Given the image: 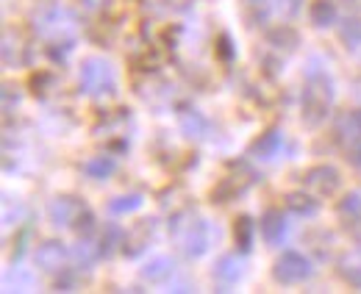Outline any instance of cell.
Returning <instances> with one entry per match:
<instances>
[{
  "instance_id": "26",
  "label": "cell",
  "mask_w": 361,
  "mask_h": 294,
  "mask_svg": "<svg viewBox=\"0 0 361 294\" xmlns=\"http://www.w3.org/2000/svg\"><path fill=\"white\" fill-rule=\"evenodd\" d=\"M339 42L348 50H356L361 47V20L359 17H348L342 25H339Z\"/></svg>"
},
{
  "instance_id": "16",
  "label": "cell",
  "mask_w": 361,
  "mask_h": 294,
  "mask_svg": "<svg viewBox=\"0 0 361 294\" xmlns=\"http://www.w3.org/2000/svg\"><path fill=\"white\" fill-rule=\"evenodd\" d=\"M3 64L6 67H23L28 64V44L20 39V34L14 31V42H11V31H3Z\"/></svg>"
},
{
  "instance_id": "36",
  "label": "cell",
  "mask_w": 361,
  "mask_h": 294,
  "mask_svg": "<svg viewBox=\"0 0 361 294\" xmlns=\"http://www.w3.org/2000/svg\"><path fill=\"white\" fill-rule=\"evenodd\" d=\"M25 239H28V228H23V231L17 233V239L11 242V245H17V247L11 250V261H17V258L23 255V250H25Z\"/></svg>"
},
{
  "instance_id": "35",
  "label": "cell",
  "mask_w": 361,
  "mask_h": 294,
  "mask_svg": "<svg viewBox=\"0 0 361 294\" xmlns=\"http://www.w3.org/2000/svg\"><path fill=\"white\" fill-rule=\"evenodd\" d=\"M275 8H278L283 17H295V14L303 8V0H275Z\"/></svg>"
},
{
  "instance_id": "5",
  "label": "cell",
  "mask_w": 361,
  "mask_h": 294,
  "mask_svg": "<svg viewBox=\"0 0 361 294\" xmlns=\"http://www.w3.org/2000/svg\"><path fill=\"white\" fill-rule=\"evenodd\" d=\"M303 186L314 197H334L342 186V172L334 164H314L303 172Z\"/></svg>"
},
{
  "instance_id": "13",
  "label": "cell",
  "mask_w": 361,
  "mask_h": 294,
  "mask_svg": "<svg viewBox=\"0 0 361 294\" xmlns=\"http://www.w3.org/2000/svg\"><path fill=\"white\" fill-rule=\"evenodd\" d=\"M239 278H242V267H239V261H236V255H220L217 261H214V269H212V281L220 286V292H228L233 283H239Z\"/></svg>"
},
{
  "instance_id": "12",
  "label": "cell",
  "mask_w": 361,
  "mask_h": 294,
  "mask_svg": "<svg viewBox=\"0 0 361 294\" xmlns=\"http://www.w3.org/2000/svg\"><path fill=\"white\" fill-rule=\"evenodd\" d=\"M259 233H262L264 245H270V247H278L283 242V236H286V219H283L281 209H267L262 214Z\"/></svg>"
},
{
  "instance_id": "25",
  "label": "cell",
  "mask_w": 361,
  "mask_h": 294,
  "mask_svg": "<svg viewBox=\"0 0 361 294\" xmlns=\"http://www.w3.org/2000/svg\"><path fill=\"white\" fill-rule=\"evenodd\" d=\"M336 214H339V219H345V225L353 222V219H359L361 216V192H348V195H342V197L336 200Z\"/></svg>"
},
{
  "instance_id": "30",
  "label": "cell",
  "mask_w": 361,
  "mask_h": 294,
  "mask_svg": "<svg viewBox=\"0 0 361 294\" xmlns=\"http://www.w3.org/2000/svg\"><path fill=\"white\" fill-rule=\"evenodd\" d=\"M73 231L78 233V239H92L100 228H97V216H94V211L84 209L78 216H75V222H73Z\"/></svg>"
},
{
  "instance_id": "11",
  "label": "cell",
  "mask_w": 361,
  "mask_h": 294,
  "mask_svg": "<svg viewBox=\"0 0 361 294\" xmlns=\"http://www.w3.org/2000/svg\"><path fill=\"white\" fill-rule=\"evenodd\" d=\"M336 139L345 145V147H353L361 142V109H348L339 114L336 125H334Z\"/></svg>"
},
{
  "instance_id": "8",
  "label": "cell",
  "mask_w": 361,
  "mask_h": 294,
  "mask_svg": "<svg viewBox=\"0 0 361 294\" xmlns=\"http://www.w3.org/2000/svg\"><path fill=\"white\" fill-rule=\"evenodd\" d=\"M153 233H156V219H136L134 225L126 231L123 255H126V258H139L142 252L150 247Z\"/></svg>"
},
{
  "instance_id": "29",
  "label": "cell",
  "mask_w": 361,
  "mask_h": 294,
  "mask_svg": "<svg viewBox=\"0 0 361 294\" xmlns=\"http://www.w3.org/2000/svg\"><path fill=\"white\" fill-rule=\"evenodd\" d=\"M53 289L56 292H78L81 289V269H61L56 272V281H53Z\"/></svg>"
},
{
  "instance_id": "37",
  "label": "cell",
  "mask_w": 361,
  "mask_h": 294,
  "mask_svg": "<svg viewBox=\"0 0 361 294\" xmlns=\"http://www.w3.org/2000/svg\"><path fill=\"white\" fill-rule=\"evenodd\" d=\"M348 231H350V239L361 247V216L353 219V222H348Z\"/></svg>"
},
{
  "instance_id": "7",
  "label": "cell",
  "mask_w": 361,
  "mask_h": 294,
  "mask_svg": "<svg viewBox=\"0 0 361 294\" xmlns=\"http://www.w3.org/2000/svg\"><path fill=\"white\" fill-rule=\"evenodd\" d=\"M84 209H87V206L81 203V197H75V195H56V197L47 203V219H50V225H56V228H73L75 216Z\"/></svg>"
},
{
  "instance_id": "6",
  "label": "cell",
  "mask_w": 361,
  "mask_h": 294,
  "mask_svg": "<svg viewBox=\"0 0 361 294\" xmlns=\"http://www.w3.org/2000/svg\"><path fill=\"white\" fill-rule=\"evenodd\" d=\"M212 247V225L206 219H195L186 222L183 233H180V250L186 258H200Z\"/></svg>"
},
{
  "instance_id": "19",
  "label": "cell",
  "mask_w": 361,
  "mask_h": 294,
  "mask_svg": "<svg viewBox=\"0 0 361 294\" xmlns=\"http://www.w3.org/2000/svg\"><path fill=\"white\" fill-rule=\"evenodd\" d=\"M336 275L342 278V283H348L350 289L361 292V252H348L336 261Z\"/></svg>"
},
{
  "instance_id": "24",
  "label": "cell",
  "mask_w": 361,
  "mask_h": 294,
  "mask_svg": "<svg viewBox=\"0 0 361 294\" xmlns=\"http://www.w3.org/2000/svg\"><path fill=\"white\" fill-rule=\"evenodd\" d=\"M81 169H84V175L92 178V180H106V178L117 169V164H114L111 156H92V159H87V161L81 164Z\"/></svg>"
},
{
  "instance_id": "1",
  "label": "cell",
  "mask_w": 361,
  "mask_h": 294,
  "mask_svg": "<svg viewBox=\"0 0 361 294\" xmlns=\"http://www.w3.org/2000/svg\"><path fill=\"white\" fill-rule=\"evenodd\" d=\"M334 109V81L325 73H312L300 92V123L319 128Z\"/></svg>"
},
{
  "instance_id": "32",
  "label": "cell",
  "mask_w": 361,
  "mask_h": 294,
  "mask_svg": "<svg viewBox=\"0 0 361 294\" xmlns=\"http://www.w3.org/2000/svg\"><path fill=\"white\" fill-rule=\"evenodd\" d=\"M111 3H114V0H78L81 11H84L87 17H100V14H106V11L111 8Z\"/></svg>"
},
{
  "instance_id": "21",
  "label": "cell",
  "mask_w": 361,
  "mask_h": 294,
  "mask_svg": "<svg viewBox=\"0 0 361 294\" xmlns=\"http://www.w3.org/2000/svg\"><path fill=\"white\" fill-rule=\"evenodd\" d=\"M309 20L314 28H331L336 23V3L334 0H312L309 3Z\"/></svg>"
},
{
  "instance_id": "31",
  "label": "cell",
  "mask_w": 361,
  "mask_h": 294,
  "mask_svg": "<svg viewBox=\"0 0 361 294\" xmlns=\"http://www.w3.org/2000/svg\"><path fill=\"white\" fill-rule=\"evenodd\" d=\"M233 56H236V44L231 39V34H220V37L214 39V59L223 61V64H231Z\"/></svg>"
},
{
  "instance_id": "39",
  "label": "cell",
  "mask_w": 361,
  "mask_h": 294,
  "mask_svg": "<svg viewBox=\"0 0 361 294\" xmlns=\"http://www.w3.org/2000/svg\"><path fill=\"white\" fill-rule=\"evenodd\" d=\"M342 3H345V6H356L359 0H342Z\"/></svg>"
},
{
  "instance_id": "2",
  "label": "cell",
  "mask_w": 361,
  "mask_h": 294,
  "mask_svg": "<svg viewBox=\"0 0 361 294\" xmlns=\"http://www.w3.org/2000/svg\"><path fill=\"white\" fill-rule=\"evenodd\" d=\"M78 89L90 97H103V94H114L117 92V75L114 67L97 56H90L81 61L78 70Z\"/></svg>"
},
{
  "instance_id": "9",
  "label": "cell",
  "mask_w": 361,
  "mask_h": 294,
  "mask_svg": "<svg viewBox=\"0 0 361 294\" xmlns=\"http://www.w3.org/2000/svg\"><path fill=\"white\" fill-rule=\"evenodd\" d=\"M67 258H70V250L64 247L61 239H45V242L34 250V264H37V269H42V272H61L64 264H67Z\"/></svg>"
},
{
  "instance_id": "33",
  "label": "cell",
  "mask_w": 361,
  "mask_h": 294,
  "mask_svg": "<svg viewBox=\"0 0 361 294\" xmlns=\"http://www.w3.org/2000/svg\"><path fill=\"white\" fill-rule=\"evenodd\" d=\"M73 50V39H56V42L47 44V56L53 59V61H59V64H64V59H67V53Z\"/></svg>"
},
{
  "instance_id": "23",
  "label": "cell",
  "mask_w": 361,
  "mask_h": 294,
  "mask_svg": "<svg viewBox=\"0 0 361 294\" xmlns=\"http://www.w3.org/2000/svg\"><path fill=\"white\" fill-rule=\"evenodd\" d=\"M283 203H286V209L292 211V214H298V216H314L317 211H319V203H317V197L312 192H289L283 197Z\"/></svg>"
},
{
  "instance_id": "34",
  "label": "cell",
  "mask_w": 361,
  "mask_h": 294,
  "mask_svg": "<svg viewBox=\"0 0 361 294\" xmlns=\"http://www.w3.org/2000/svg\"><path fill=\"white\" fill-rule=\"evenodd\" d=\"M17 103H20V92H17V86L3 84V111L8 114V111H11V106H17Z\"/></svg>"
},
{
  "instance_id": "22",
  "label": "cell",
  "mask_w": 361,
  "mask_h": 294,
  "mask_svg": "<svg viewBox=\"0 0 361 294\" xmlns=\"http://www.w3.org/2000/svg\"><path fill=\"white\" fill-rule=\"evenodd\" d=\"M272 3L270 0H239V11L245 17V23L253 28V25H264L267 17H270Z\"/></svg>"
},
{
  "instance_id": "3",
  "label": "cell",
  "mask_w": 361,
  "mask_h": 294,
  "mask_svg": "<svg viewBox=\"0 0 361 294\" xmlns=\"http://www.w3.org/2000/svg\"><path fill=\"white\" fill-rule=\"evenodd\" d=\"M228 167H231V172H228L226 178H220V180L209 189V200L217 203V206H226L231 200L242 197V195L259 180V175L247 167V164H228Z\"/></svg>"
},
{
  "instance_id": "4",
  "label": "cell",
  "mask_w": 361,
  "mask_h": 294,
  "mask_svg": "<svg viewBox=\"0 0 361 294\" xmlns=\"http://www.w3.org/2000/svg\"><path fill=\"white\" fill-rule=\"evenodd\" d=\"M312 272H314L312 261L298 250L281 252V255L272 261V281L281 283V286H298V283L309 281Z\"/></svg>"
},
{
  "instance_id": "38",
  "label": "cell",
  "mask_w": 361,
  "mask_h": 294,
  "mask_svg": "<svg viewBox=\"0 0 361 294\" xmlns=\"http://www.w3.org/2000/svg\"><path fill=\"white\" fill-rule=\"evenodd\" d=\"M350 161L361 167V142H359V145H353V150H350Z\"/></svg>"
},
{
  "instance_id": "18",
  "label": "cell",
  "mask_w": 361,
  "mask_h": 294,
  "mask_svg": "<svg viewBox=\"0 0 361 294\" xmlns=\"http://www.w3.org/2000/svg\"><path fill=\"white\" fill-rule=\"evenodd\" d=\"M123 239H126V231L117 222H103L100 236H97L100 258H109V255H114V250H123Z\"/></svg>"
},
{
  "instance_id": "27",
  "label": "cell",
  "mask_w": 361,
  "mask_h": 294,
  "mask_svg": "<svg viewBox=\"0 0 361 294\" xmlns=\"http://www.w3.org/2000/svg\"><path fill=\"white\" fill-rule=\"evenodd\" d=\"M142 203H145V197H142L139 192H131V195H120V197H111L106 209L111 211L114 216H120V214H131V211L142 209Z\"/></svg>"
},
{
  "instance_id": "10",
  "label": "cell",
  "mask_w": 361,
  "mask_h": 294,
  "mask_svg": "<svg viewBox=\"0 0 361 294\" xmlns=\"http://www.w3.org/2000/svg\"><path fill=\"white\" fill-rule=\"evenodd\" d=\"M264 42L270 44V50L275 56H292L300 47V34L289 23H278L264 34Z\"/></svg>"
},
{
  "instance_id": "20",
  "label": "cell",
  "mask_w": 361,
  "mask_h": 294,
  "mask_svg": "<svg viewBox=\"0 0 361 294\" xmlns=\"http://www.w3.org/2000/svg\"><path fill=\"white\" fill-rule=\"evenodd\" d=\"M173 269H176V264H173V258H167V255H156L153 261H147L145 267H142V281H147V283H167L170 278H173Z\"/></svg>"
},
{
  "instance_id": "28",
  "label": "cell",
  "mask_w": 361,
  "mask_h": 294,
  "mask_svg": "<svg viewBox=\"0 0 361 294\" xmlns=\"http://www.w3.org/2000/svg\"><path fill=\"white\" fill-rule=\"evenodd\" d=\"M28 86H31V94L34 97H47V92L56 86V75L50 70H37V73H31Z\"/></svg>"
},
{
  "instance_id": "14",
  "label": "cell",
  "mask_w": 361,
  "mask_h": 294,
  "mask_svg": "<svg viewBox=\"0 0 361 294\" xmlns=\"http://www.w3.org/2000/svg\"><path fill=\"white\" fill-rule=\"evenodd\" d=\"M278 150H281V130H278V128L262 130V133L247 145V156H253V159H272Z\"/></svg>"
},
{
  "instance_id": "15",
  "label": "cell",
  "mask_w": 361,
  "mask_h": 294,
  "mask_svg": "<svg viewBox=\"0 0 361 294\" xmlns=\"http://www.w3.org/2000/svg\"><path fill=\"white\" fill-rule=\"evenodd\" d=\"M231 236H233V245L239 252H250L253 250V239H256V222L250 214H239L233 219V228H231Z\"/></svg>"
},
{
  "instance_id": "17",
  "label": "cell",
  "mask_w": 361,
  "mask_h": 294,
  "mask_svg": "<svg viewBox=\"0 0 361 294\" xmlns=\"http://www.w3.org/2000/svg\"><path fill=\"white\" fill-rule=\"evenodd\" d=\"M178 125L183 130V136H189V139H200L209 133V120L197 109H189V106H180Z\"/></svg>"
}]
</instances>
